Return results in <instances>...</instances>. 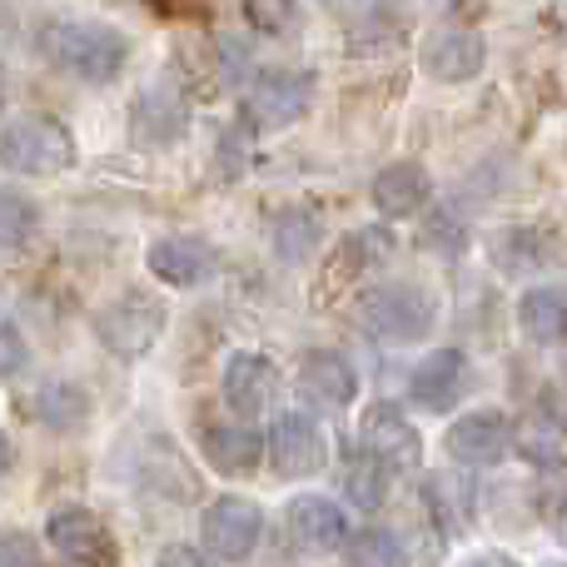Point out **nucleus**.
Listing matches in <instances>:
<instances>
[{"mask_svg":"<svg viewBox=\"0 0 567 567\" xmlns=\"http://www.w3.org/2000/svg\"><path fill=\"white\" fill-rule=\"evenodd\" d=\"M40 55L70 80L110 85L130 65V35L105 20H50L40 25Z\"/></svg>","mask_w":567,"mask_h":567,"instance_id":"obj_1","label":"nucleus"},{"mask_svg":"<svg viewBox=\"0 0 567 567\" xmlns=\"http://www.w3.org/2000/svg\"><path fill=\"white\" fill-rule=\"evenodd\" d=\"M353 323L379 343H419L439 323V299L423 284H373L353 303Z\"/></svg>","mask_w":567,"mask_h":567,"instance_id":"obj_2","label":"nucleus"},{"mask_svg":"<svg viewBox=\"0 0 567 567\" xmlns=\"http://www.w3.org/2000/svg\"><path fill=\"white\" fill-rule=\"evenodd\" d=\"M80 150H75V135H70L60 120H45V115H20V120H6L0 125V165L10 175H65L75 169Z\"/></svg>","mask_w":567,"mask_h":567,"instance_id":"obj_3","label":"nucleus"},{"mask_svg":"<svg viewBox=\"0 0 567 567\" xmlns=\"http://www.w3.org/2000/svg\"><path fill=\"white\" fill-rule=\"evenodd\" d=\"M159 333H165V303L155 299V293H120L115 303H105V309L95 313V339L105 343L115 359H145L150 349L159 343Z\"/></svg>","mask_w":567,"mask_h":567,"instance_id":"obj_4","label":"nucleus"},{"mask_svg":"<svg viewBox=\"0 0 567 567\" xmlns=\"http://www.w3.org/2000/svg\"><path fill=\"white\" fill-rule=\"evenodd\" d=\"M265 458L275 463L279 478H313L329 463V439H323L319 419L309 409L275 413V423L265 433Z\"/></svg>","mask_w":567,"mask_h":567,"instance_id":"obj_5","label":"nucleus"},{"mask_svg":"<svg viewBox=\"0 0 567 567\" xmlns=\"http://www.w3.org/2000/svg\"><path fill=\"white\" fill-rule=\"evenodd\" d=\"M313 105V75L309 70H265L245 90V120L249 130H284Z\"/></svg>","mask_w":567,"mask_h":567,"instance_id":"obj_6","label":"nucleus"},{"mask_svg":"<svg viewBox=\"0 0 567 567\" xmlns=\"http://www.w3.org/2000/svg\"><path fill=\"white\" fill-rule=\"evenodd\" d=\"M259 533H265V513L249 498H215L199 513V543L215 563H245L259 548Z\"/></svg>","mask_w":567,"mask_h":567,"instance_id":"obj_7","label":"nucleus"},{"mask_svg":"<svg viewBox=\"0 0 567 567\" xmlns=\"http://www.w3.org/2000/svg\"><path fill=\"white\" fill-rule=\"evenodd\" d=\"M513 433H518V423L503 409H473L449 423L443 449H449V458L463 463V468H493V463H503L513 453Z\"/></svg>","mask_w":567,"mask_h":567,"instance_id":"obj_8","label":"nucleus"},{"mask_svg":"<svg viewBox=\"0 0 567 567\" xmlns=\"http://www.w3.org/2000/svg\"><path fill=\"white\" fill-rule=\"evenodd\" d=\"M359 449L389 473H413L423 463V439L399 403H369L359 419Z\"/></svg>","mask_w":567,"mask_h":567,"instance_id":"obj_9","label":"nucleus"},{"mask_svg":"<svg viewBox=\"0 0 567 567\" xmlns=\"http://www.w3.org/2000/svg\"><path fill=\"white\" fill-rule=\"evenodd\" d=\"M45 543L75 567H115L120 543L90 508H55L45 518Z\"/></svg>","mask_w":567,"mask_h":567,"instance_id":"obj_10","label":"nucleus"},{"mask_svg":"<svg viewBox=\"0 0 567 567\" xmlns=\"http://www.w3.org/2000/svg\"><path fill=\"white\" fill-rule=\"evenodd\" d=\"M279 363L269 353H255V349H239L229 353L225 363V403L239 413V419H265L279 399Z\"/></svg>","mask_w":567,"mask_h":567,"instance_id":"obj_11","label":"nucleus"},{"mask_svg":"<svg viewBox=\"0 0 567 567\" xmlns=\"http://www.w3.org/2000/svg\"><path fill=\"white\" fill-rule=\"evenodd\" d=\"M473 389V363L463 349H433L419 359V369L409 373V393L419 409L433 413H449L463 393Z\"/></svg>","mask_w":567,"mask_h":567,"instance_id":"obj_12","label":"nucleus"},{"mask_svg":"<svg viewBox=\"0 0 567 567\" xmlns=\"http://www.w3.org/2000/svg\"><path fill=\"white\" fill-rule=\"evenodd\" d=\"M423 75L439 80V85H463V80L483 75L488 65V45H483L478 30L468 25H449V30H433L423 40Z\"/></svg>","mask_w":567,"mask_h":567,"instance_id":"obj_13","label":"nucleus"},{"mask_svg":"<svg viewBox=\"0 0 567 567\" xmlns=\"http://www.w3.org/2000/svg\"><path fill=\"white\" fill-rule=\"evenodd\" d=\"M284 523H289V538L299 543L303 553H339L343 543L353 538L349 513L333 498H323V493H299V498L284 508Z\"/></svg>","mask_w":567,"mask_h":567,"instance_id":"obj_14","label":"nucleus"},{"mask_svg":"<svg viewBox=\"0 0 567 567\" xmlns=\"http://www.w3.org/2000/svg\"><path fill=\"white\" fill-rule=\"evenodd\" d=\"M145 265H150V275H155L159 284H169V289H199V284H209L219 275V255L195 235L155 239L150 255H145Z\"/></svg>","mask_w":567,"mask_h":567,"instance_id":"obj_15","label":"nucleus"},{"mask_svg":"<svg viewBox=\"0 0 567 567\" xmlns=\"http://www.w3.org/2000/svg\"><path fill=\"white\" fill-rule=\"evenodd\" d=\"M299 393H303V403H313V409L343 413L353 399H359V373H353V363L343 359V353L313 349L309 359L299 363Z\"/></svg>","mask_w":567,"mask_h":567,"instance_id":"obj_16","label":"nucleus"},{"mask_svg":"<svg viewBox=\"0 0 567 567\" xmlns=\"http://www.w3.org/2000/svg\"><path fill=\"white\" fill-rule=\"evenodd\" d=\"M199 453L215 473H229V478H249L265 458V439L249 423H209L199 429Z\"/></svg>","mask_w":567,"mask_h":567,"instance_id":"obj_17","label":"nucleus"},{"mask_svg":"<svg viewBox=\"0 0 567 567\" xmlns=\"http://www.w3.org/2000/svg\"><path fill=\"white\" fill-rule=\"evenodd\" d=\"M429 195H433V179H429V169H423L419 159H399V165H383L379 175H373V185H369L373 209H379V215H389V219L419 215V209L429 205Z\"/></svg>","mask_w":567,"mask_h":567,"instance_id":"obj_18","label":"nucleus"},{"mask_svg":"<svg viewBox=\"0 0 567 567\" xmlns=\"http://www.w3.org/2000/svg\"><path fill=\"white\" fill-rule=\"evenodd\" d=\"M518 329L528 343H563L567 339V289L538 284L518 299Z\"/></svg>","mask_w":567,"mask_h":567,"instance_id":"obj_19","label":"nucleus"},{"mask_svg":"<svg viewBox=\"0 0 567 567\" xmlns=\"http://www.w3.org/2000/svg\"><path fill=\"white\" fill-rule=\"evenodd\" d=\"M85 413H90V399H85V389H80V383H65V379L40 383L35 419L45 423V429L70 433V429H80V423H85Z\"/></svg>","mask_w":567,"mask_h":567,"instance_id":"obj_20","label":"nucleus"},{"mask_svg":"<svg viewBox=\"0 0 567 567\" xmlns=\"http://www.w3.org/2000/svg\"><path fill=\"white\" fill-rule=\"evenodd\" d=\"M389 483H393V473L383 468L379 458H369L359 443H353L349 463H343V493H349V503H359V508L373 513L383 498H389Z\"/></svg>","mask_w":567,"mask_h":567,"instance_id":"obj_21","label":"nucleus"},{"mask_svg":"<svg viewBox=\"0 0 567 567\" xmlns=\"http://www.w3.org/2000/svg\"><path fill=\"white\" fill-rule=\"evenodd\" d=\"M389 255H393V229L389 225H363V229H353V235H343V245H339V275L343 279L369 275V269L383 265Z\"/></svg>","mask_w":567,"mask_h":567,"instance_id":"obj_22","label":"nucleus"},{"mask_svg":"<svg viewBox=\"0 0 567 567\" xmlns=\"http://www.w3.org/2000/svg\"><path fill=\"white\" fill-rule=\"evenodd\" d=\"M319 245H323V225H319V215H313V209H303V205L279 209V225H275V249H279V259L299 265V259H309Z\"/></svg>","mask_w":567,"mask_h":567,"instance_id":"obj_23","label":"nucleus"},{"mask_svg":"<svg viewBox=\"0 0 567 567\" xmlns=\"http://www.w3.org/2000/svg\"><path fill=\"white\" fill-rule=\"evenodd\" d=\"M40 235V205L16 185H0V249H25Z\"/></svg>","mask_w":567,"mask_h":567,"instance_id":"obj_24","label":"nucleus"},{"mask_svg":"<svg viewBox=\"0 0 567 567\" xmlns=\"http://www.w3.org/2000/svg\"><path fill=\"white\" fill-rule=\"evenodd\" d=\"M429 508L443 523V533H463L473 513V488L458 473H439V478H429Z\"/></svg>","mask_w":567,"mask_h":567,"instance_id":"obj_25","label":"nucleus"},{"mask_svg":"<svg viewBox=\"0 0 567 567\" xmlns=\"http://www.w3.org/2000/svg\"><path fill=\"white\" fill-rule=\"evenodd\" d=\"M409 553H403L399 533L389 528H363L343 543V567H403Z\"/></svg>","mask_w":567,"mask_h":567,"instance_id":"obj_26","label":"nucleus"},{"mask_svg":"<svg viewBox=\"0 0 567 567\" xmlns=\"http://www.w3.org/2000/svg\"><path fill=\"white\" fill-rule=\"evenodd\" d=\"M245 20L269 40L303 35V6L299 0H245Z\"/></svg>","mask_w":567,"mask_h":567,"instance_id":"obj_27","label":"nucleus"},{"mask_svg":"<svg viewBox=\"0 0 567 567\" xmlns=\"http://www.w3.org/2000/svg\"><path fill=\"white\" fill-rule=\"evenodd\" d=\"M513 449H523L533 463H543V468H553V463L563 458V439L548 419H533L523 433H513Z\"/></svg>","mask_w":567,"mask_h":567,"instance_id":"obj_28","label":"nucleus"},{"mask_svg":"<svg viewBox=\"0 0 567 567\" xmlns=\"http://www.w3.org/2000/svg\"><path fill=\"white\" fill-rule=\"evenodd\" d=\"M30 349H25V333H20V323L10 319V309L0 303V379H16L20 369H25Z\"/></svg>","mask_w":567,"mask_h":567,"instance_id":"obj_29","label":"nucleus"},{"mask_svg":"<svg viewBox=\"0 0 567 567\" xmlns=\"http://www.w3.org/2000/svg\"><path fill=\"white\" fill-rule=\"evenodd\" d=\"M423 245L443 249V255H458L463 249V225H453V209H433L429 225H423Z\"/></svg>","mask_w":567,"mask_h":567,"instance_id":"obj_30","label":"nucleus"},{"mask_svg":"<svg viewBox=\"0 0 567 567\" xmlns=\"http://www.w3.org/2000/svg\"><path fill=\"white\" fill-rule=\"evenodd\" d=\"M0 567H40V553L25 533H6L0 538Z\"/></svg>","mask_w":567,"mask_h":567,"instance_id":"obj_31","label":"nucleus"},{"mask_svg":"<svg viewBox=\"0 0 567 567\" xmlns=\"http://www.w3.org/2000/svg\"><path fill=\"white\" fill-rule=\"evenodd\" d=\"M159 567H219L209 553H199V548H189V543H169L165 553H159Z\"/></svg>","mask_w":567,"mask_h":567,"instance_id":"obj_32","label":"nucleus"},{"mask_svg":"<svg viewBox=\"0 0 567 567\" xmlns=\"http://www.w3.org/2000/svg\"><path fill=\"white\" fill-rule=\"evenodd\" d=\"M458 567H518L508 558V553H478V558H468V563H458Z\"/></svg>","mask_w":567,"mask_h":567,"instance_id":"obj_33","label":"nucleus"},{"mask_svg":"<svg viewBox=\"0 0 567 567\" xmlns=\"http://www.w3.org/2000/svg\"><path fill=\"white\" fill-rule=\"evenodd\" d=\"M6 473H10V439L0 433V478H6Z\"/></svg>","mask_w":567,"mask_h":567,"instance_id":"obj_34","label":"nucleus"},{"mask_svg":"<svg viewBox=\"0 0 567 567\" xmlns=\"http://www.w3.org/2000/svg\"><path fill=\"white\" fill-rule=\"evenodd\" d=\"M553 518H558V533H563V543H567V498L558 503V513H553Z\"/></svg>","mask_w":567,"mask_h":567,"instance_id":"obj_35","label":"nucleus"},{"mask_svg":"<svg viewBox=\"0 0 567 567\" xmlns=\"http://www.w3.org/2000/svg\"><path fill=\"white\" fill-rule=\"evenodd\" d=\"M0 105H6V70H0Z\"/></svg>","mask_w":567,"mask_h":567,"instance_id":"obj_36","label":"nucleus"},{"mask_svg":"<svg viewBox=\"0 0 567 567\" xmlns=\"http://www.w3.org/2000/svg\"><path fill=\"white\" fill-rule=\"evenodd\" d=\"M323 6H333V10H339V6H353V0H323Z\"/></svg>","mask_w":567,"mask_h":567,"instance_id":"obj_37","label":"nucleus"}]
</instances>
